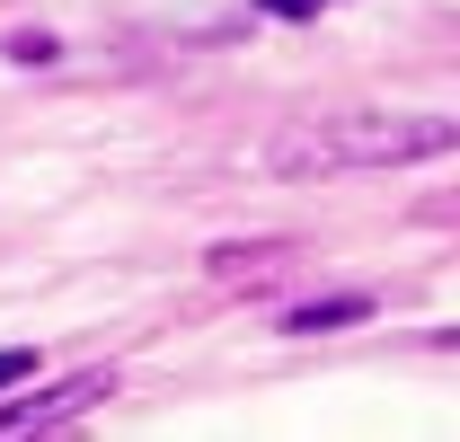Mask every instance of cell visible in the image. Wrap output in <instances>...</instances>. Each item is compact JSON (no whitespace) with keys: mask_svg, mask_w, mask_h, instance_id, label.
<instances>
[{"mask_svg":"<svg viewBox=\"0 0 460 442\" xmlns=\"http://www.w3.org/2000/svg\"><path fill=\"white\" fill-rule=\"evenodd\" d=\"M425 151H452L443 115H337V124H301L275 142V177H310V168H399Z\"/></svg>","mask_w":460,"mask_h":442,"instance_id":"cell-1","label":"cell"},{"mask_svg":"<svg viewBox=\"0 0 460 442\" xmlns=\"http://www.w3.org/2000/svg\"><path fill=\"white\" fill-rule=\"evenodd\" d=\"M115 389V372H71L62 389H36V398H18V407H0V434H45V425H71L80 407H98Z\"/></svg>","mask_w":460,"mask_h":442,"instance_id":"cell-2","label":"cell"},{"mask_svg":"<svg viewBox=\"0 0 460 442\" xmlns=\"http://www.w3.org/2000/svg\"><path fill=\"white\" fill-rule=\"evenodd\" d=\"M354 319H372V301H363V292H337V301H301L284 328L292 336H337V328H354Z\"/></svg>","mask_w":460,"mask_h":442,"instance_id":"cell-3","label":"cell"},{"mask_svg":"<svg viewBox=\"0 0 460 442\" xmlns=\"http://www.w3.org/2000/svg\"><path fill=\"white\" fill-rule=\"evenodd\" d=\"M54 54H62L54 36H9V62H54Z\"/></svg>","mask_w":460,"mask_h":442,"instance_id":"cell-4","label":"cell"},{"mask_svg":"<svg viewBox=\"0 0 460 442\" xmlns=\"http://www.w3.org/2000/svg\"><path fill=\"white\" fill-rule=\"evenodd\" d=\"M27 372H36V354H27V345H9V354H0V389H9V381H27Z\"/></svg>","mask_w":460,"mask_h":442,"instance_id":"cell-5","label":"cell"}]
</instances>
